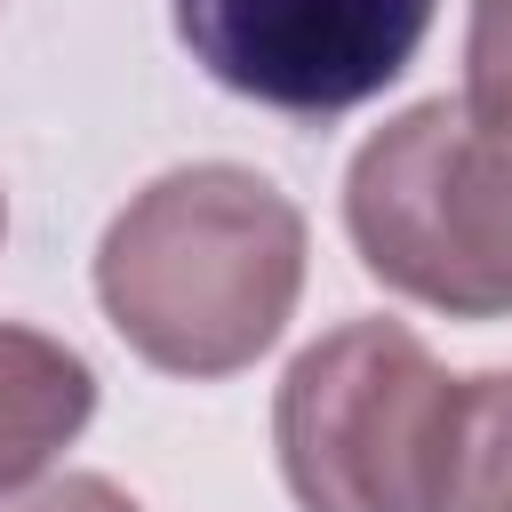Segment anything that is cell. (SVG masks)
<instances>
[{
    "label": "cell",
    "instance_id": "cell-1",
    "mask_svg": "<svg viewBox=\"0 0 512 512\" xmlns=\"http://www.w3.org/2000/svg\"><path fill=\"white\" fill-rule=\"evenodd\" d=\"M304 288V216L280 184L232 160L168 168L144 184L104 248L96 296L120 344L168 376H232L288 328Z\"/></svg>",
    "mask_w": 512,
    "mask_h": 512
},
{
    "label": "cell",
    "instance_id": "cell-2",
    "mask_svg": "<svg viewBox=\"0 0 512 512\" xmlns=\"http://www.w3.org/2000/svg\"><path fill=\"white\" fill-rule=\"evenodd\" d=\"M344 224L360 264L448 312H512V104L432 96L376 128L344 176Z\"/></svg>",
    "mask_w": 512,
    "mask_h": 512
},
{
    "label": "cell",
    "instance_id": "cell-3",
    "mask_svg": "<svg viewBox=\"0 0 512 512\" xmlns=\"http://www.w3.org/2000/svg\"><path fill=\"white\" fill-rule=\"evenodd\" d=\"M448 384L400 320H344L304 344L272 408L288 496L304 512H424Z\"/></svg>",
    "mask_w": 512,
    "mask_h": 512
},
{
    "label": "cell",
    "instance_id": "cell-4",
    "mask_svg": "<svg viewBox=\"0 0 512 512\" xmlns=\"http://www.w3.org/2000/svg\"><path fill=\"white\" fill-rule=\"evenodd\" d=\"M432 16L440 0H176V40L216 88L328 120L384 96Z\"/></svg>",
    "mask_w": 512,
    "mask_h": 512
},
{
    "label": "cell",
    "instance_id": "cell-5",
    "mask_svg": "<svg viewBox=\"0 0 512 512\" xmlns=\"http://www.w3.org/2000/svg\"><path fill=\"white\" fill-rule=\"evenodd\" d=\"M88 416H96L88 360L72 344L40 336V328H8L0 320V496L40 480L48 456L80 440Z\"/></svg>",
    "mask_w": 512,
    "mask_h": 512
},
{
    "label": "cell",
    "instance_id": "cell-6",
    "mask_svg": "<svg viewBox=\"0 0 512 512\" xmlns=\"http://www.w3.org/2000/svg\"><path fill=\"white\" fill-rule=\"evenodd\" d=\"M424 512H512V368L448 384Z\"/></svg>",
    "mask_w": 512,
    "mask_h": 512
},
{
    "label": "cell",
    "instance_id": "cell-7",
    "mask_svg": "<svg viewBox=\"0 0 512 512\" xmlns=\"http://www.w3.org/2000/svg\"><path fill=\"white\" fill-rule=\"evenodd\" d=\"M464 96H472V104H512V0H472Z\"/></svg>",
    "mask_w": 512,
    "mask_h": 512
},
{
    "label": "cell",
    "instance_id": "cell-8",
    "mask_svg": "<svg viewBox=\"0 0 512 512\" xmlns=\"http://www.w3.org/2000/svg\"><path fill=\"white\" fill-rule=\"evenodd\" d=\"M0 512H144V504L120 496V488L96 480V472H64V480H48V488H32V496H0Z\"/></svg>",
    "mask_w": 512,
    "mask_h": 512
},
{
    "label": "cell",
    "instance_id": "cell-9",
    "mask_svg": "<svg viewBox=\"0 0 512 512\" xmlns=\"http://www.w3.org/2000/svg\"><path fill=\"white\" fill-rule=\"evenodd\" d=\"M0 224H8V200H0Z\"/></svg>",
    "mask_w": 512,
    "mask_h": 512
}]
</instances>
